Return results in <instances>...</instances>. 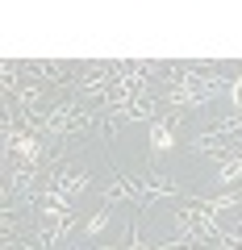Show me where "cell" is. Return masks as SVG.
I'll return each mask as SVG.
<instances>
[{
  "instance_id": "cell-1",
  "label": "cell",
  "mask_w": 242,
  "mask_h": 250,
  "mask_svg": "<svg viewBox=\"0 0 242 250\" xmlns=\"http://www.w3.org/2000/svg\"><path fill=\"white\" fill-rule=\"evenodd\" d=\"M171 146V138H167V129H154V150H167Z\"/></svg>"
}]
</instances>
